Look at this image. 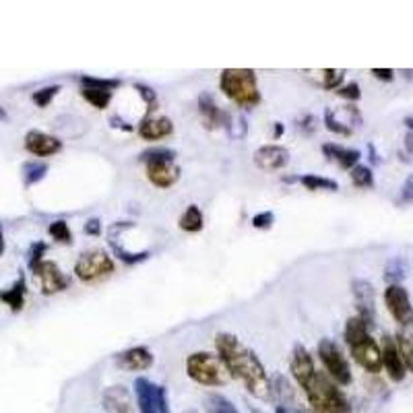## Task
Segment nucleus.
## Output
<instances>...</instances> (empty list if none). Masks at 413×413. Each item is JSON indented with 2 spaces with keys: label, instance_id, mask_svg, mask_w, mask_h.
Wrapping results in <instances>:
<instances>
[{
  "label": "nucleus",
  "instance_id": "8",
  "mask_svg": "<svg viewBox=\"0 0 413 413\" xmlns=\"http://www.w3.org/2000/svg\"><path fill=\"white\" fill-rule=\"evenodd\" d=\"M135 394H137V405L141 413H170L168 394L161 384L151 382L149 378H137Z\"/></svg>",
  "mask_w": 413,
  "mask_h": 413
},
{
  "label": "nucleus",
  "instance_id": "47",
  "mask_svg": "<svg viewBox=\"0 0 413 413\" xmlns=\"http://www.w3.org/2000/svg\"><path fill=\"white\" fill-rule=\"evenodd\" d=\"M405 147H407V153H412L413 155V133H407V137H405Z\"/></svg>",
  "mask_w": 413,
  "mask_h": 413
},
{
  "label": "nucleus",
  "instance_id": "43",
  "mask_svg": "<svg viewBox=\"0 0 413 413\" xmlns=\"http://www.w3.org/2000/svg\"><path fill=\"white\" fill-rule=\"evenodd\" d=\"M85 234L87 236H99L101 234V221H99L98 217H93V219H87V223H85Z\"/></svg>",
  "mask_w": 413,
  "mask_h": 413
},
{
  "label": "nucleus",
  "instance_id": "6",
  "mask_svg": "<svg viewBox=\"0 0 413 413\" xmlns=\"http://www.w3.org/2000/svg\"><path fill=\"white\" fill-rule=\"evenodd\" d=\"M114 273V262L110 255L101 248L85 250L75 262V275L79 277L83 283H93L103 277H110Z\"/></svg>",
  "mask_w": 413,
  "mask_h": 413
},
{
  "label": "nucleus",
  "instance_id": "15",
  "mask_svg": "<svg viewBox=\"0 0 413 413\" xmlns=\"http://www.w3.org/2000/svg\"><path fill=\"white\" fill-rule=\"evenodd\" d=\"M25 149L31 155L50 158V155H56L62 149V141L58 137L48 135V133H41V131H29L25 135Z\"/></svg>",
  "mask_w": 413,
  "mask_h": 413
},
{
  "label": "nucleus",
  "instance_id": "51",
  "mask_svg": "<svg viewBox=\"0 0 413 413\" xmlns=\"http://www.w3.org/2000/svg\"><path fill=\"white\" fill-rule=\"evenodd\" d=\"M405 126L413 133V116H407V118H405Z\"/></svg>",
  "mask_w": 413,
  "mask_h": 413
},
{
  "label": "nucleus",
  "instance_id": "1",
  "mask_svg": "<svg viewBox=\"0 0 413 413\" xmlns=\"http://www.w3.org/2000/svg\"><path fill=\"white\" fill-rule=\"evenodd\" d=\"M215 347L217 355L223 362L228 374L238 378L240 382H244L248 393L255 394L256 399H269L271 397L273 389H271V380L267 376L262 362L258 360V355L250 347H246L238 339L236 335L217 333Z\"/></svg>",
  "mask_w": 413,
  "mask_h": 413
},
{
  "label": "nucleus",
  "instance_id": "46",
  "mask_svg": "<svg viewBox=\"0 0 413 413\" xmlns=\"http://www.w3.org/2000/svg\"><path fill=\"white\" fill-rule=\"evenodd\" d=\"M110 124H112V126H116V128H120V131H126V133H131V131H133V126H131L128 122H124L120 116H112V118H110Z\"/></svg>",
  "mask_w": 413,
  "mask_h": 413
},
{
  "label": "nucleus",
  "instance_id": "3",
  "mask_svg": "<svg viewBox=\"0 0 413 413\" xmlns=\"http://www.w3.org/2000/svg\"><path fill=\"white\" fill-rule=\"evenodd\" d=\"M219 87L240 108H255L260 103V91L253 68H225L219 77Z\"/></svg>",
  "mask_w": 413,
  "mask_h": 413
},
{
  "label": "nucleus",
  "instance_id": "9",
  "mask_svg": "<svg viewBox=\"0 0 413 413\" xmlns=\"http://www.w3.org/2000/svg\"><path fill=\"white\" fill-rule=\"evenodd\" d=\"M384 304L389 312L401 327H409L413 322L412 297L403 285H389L384 290Z\"/></svg>",
  "mask_w": 413,
  "mask_h": 413
},
{
  "label": "nucleus",
  "instance_id": "33",
  "mask_svg": "<svg viewBox=\"0 0 413 413\" xmlns=\"http://www.w3.org/2000/svg\"><path fill=\"white\" fill-rule=\"evenodd\" d=\"M81 85H83V87H89V89H101V91H112V93H114V89H118L120 87V81L99 79V77H89V75H85V77H81Z\"/></svg>",
  "mask_w": 413,
  "mask_h": 413
},
{
  "label": "nucleus",
  "instance_id": "50",
  "mask_svg": "<svg viewBox=\"0 0 413 413\" xmlns=\"http://www.w3.org/2000/svg\"><path fill=\"white\" fill-rule=\"evenodd\" d=\"M4 248H6V244H4V234H2V228H0V256L4 255Z\"/></svg>",
  "mask_w": 413,
  "mask_h": 413
},
{
  "label": "nucleus",
  "instance_id": "4",
  "mask_svg": "<svg viewBox=\"0 0 413 413\" xmlns=\"http://www.w3.org/2000/svg\"><path fill=\"white\" fill-rule=\"evenodd\" d=\"M176 151L168 147H153L141 155L147 168V178L153 186L170 188L180 180V165L176 163Z\"/></svg>",
  "mask_w": 413,
  "mask_h": 413
},
{
  "label": "nucleus",
  "instance_id": "41",
  "mask_svg": "<svg viewBox=\"0 0 413 413\" xmlns=\"http://www.w3.org/2000/svg\"><path fill=\"white\" fill-rule=\"evenodd\" d=\"M273 223H275V215L271 211H262V213L253 217V225H255L256 230H269Z\"/></svg>",
  "mask_w": 413,
  "mask_h": 413
},
{
  "label": "nucleus",
  "instance_id": "35",
  "mask_svg": "<svg viewBox=\"0 0 413 413\" xmlns=\"http://www.w3.org/2000/svg\"><path fill=\"white\" fill-rule=\"evenodd\" d=\"M325 126H327L331 133H335V135H341V137H350V135H352V128H350L345 122L337 120L333 110H327V112H325Z\"/></svg>",
  "mask_w": 413,
  "mask_h": 413
},
{
  "label": "nucleus",
  "instance_id": "13",
  "mask_svg": "<svg viewBox=\"0 0 413 413\" xmlns=\"http://www.w3.org/2000/svg\"><path fill=\"white\" fill-rule=\"evenodd\" d=\"M290 163V151L281 145H265L255 151V165L265 172H277Z\"/></svg>",
  "mask_w": 413,
  "mask_h": 413
},
{
  "label": "nucleus",
  "instance_id": "20",
  "mask_svg": "<svg viewBox=\"0 0 413 413\" xmlns=\"http://www.w3.org/2000/svg\"><path fill=\"white\" fill-rule=\"evenodd\" d=\"M103 407L108 413H133L131 394L124 387H108L103 391Z\"/></svg>",
  "mask_w": 413,
  "mask_h": 413
},
{
  "label": "nucleus",
  "instance_id": "39",
  "mask_svg": "<svg viewBox=\"0 0 413 413\" xmlns=\"http://www.w3.org/2000/svg\"><path fill=\"white\" fill-rule=\"evenodd\" d=\"M48 250V244L46 242H34L31 248H29V269L38 267L41 260H44V255Z\"/></svg>",
  "mask_w": 413,
  "mask_h": 413
},
{
  "label": "nucleus",
  "instance_id": "26",
  "mask_svg": "<svg viewBox=\"0 0 413 413\" xmlns=\"http://www.w3.org/2000/svg\"><path fill=\"white\" fill-rule=\"evenodd\" d=\"M368 335H370V327H368L360 316H352V318L345 322L343 337H345V343H347V345H354L360 339L368 337Z\"/></svg>",
  "mask_w": 413,
  "mask_h": 413
},
{
  "label": "nucleus",
  "instance_id": "25",
  "mask_svg": "<svg viewBox=\"0 0 413 413\" xmlns=\"http://www.w3.org/2000/svg\"><path fill=\"white\" fill-rule=\"evenodd\" d=\"M407 277V260L403 256H393L384 267V279L389 285H401V281Z\"/></svg>",
  "mask_w": 413,
  "mask_h": 413
},
{
  "label": "nucleus",
  "instance_id": "16",
  "mask_svg": "<svg viewBox=\"0 0 413 413\" xmlns=\"http://www.w3.org/2000/svg\"><path fill=\"white\" fill-rule=\"evenodd\" d=\"M198 112L203 116V122L209 131H215V128H228L230 124V116L223 108H219L215 103V98L209 96V93H200L198 98Z\"/></svg>",
  "mask_w": 413,
  "mask_h": 413
},
{
  "label": "nucleus",
  "instance_id": "32",
  "mask_svg": "<svg viewBox=\"0 0 413 413\" xmlns=\"http://www.w3.org/2000/svg\"><path fill=\"white\" fill-rule=\"evenodd\" d=\"M48 234L54 238L56 242H62V244H71L73 242V234H71V228L64 219H56L50 223L48 228Z\"/></svg>",
  "mask_w": 413,
  "mask_h": 413
},
{
  "label": "nucleus",
  "instance_id": "21",
  "mask_svg": "<svg viewBox=\"0 0 413 413\" xmlns=\"http://www.w3.org/2000/svg\"><path fill=\"white\" fill-rule=\"evenodd\" d=\"M322 155L329 159L337 161L343 170H352L360 163V151L357 149H347V147H341V145H335V143H327L320 147Z\"/></svg>",
  "mask_w": 413,
  "mask_h": 413
},
{
  "label": "nucleus",
  "instance_id": "36",
  "mask_svg": "<svg viewBox=\"0 0 413 413\" xmlns=\"http://www.w3.org/2000/svg\"><path fill=\"white\" fill-rule=\"evenodd\" d=\"M60 91L58 85H50V87H44V89H38V91H34V96H31V101L38 106V108H46L52 99L56 98V93Z\"/></svg>",
  "mask_w": 413,
  "mask_h": 413
},
{
  "label": "nucleus",
  "instance_id": "42",
  "mask_svg": "<svg viewBox=\"0 0 413 413\" xmlns=\"http://www.w3.org/2000/svg\"><path fill=\"white\" fill-rule=\"evenodd\" d=\"M399 203H413V174L407 176V180L403 182L401 186V197H399Z\"/></svg>",
  "mask_w": 413,
  "mask_h": 413
},
{
  "label": "nucleus",
  "instance_id": "2",
  "mask_svg": "<svg viewBox=\"0 0 413 413\" xmlns=\"http://www.w3.org/2000/svg\"><path fill=\"white\" fill-rule=\"evenodd\" d=\"M304 393L308 397L312 413H350L352 405L341 393V389L335 384L329 376L318 372L312 376V380L304 387Z\"/></svg>",
  "mask_w": 413,
  "mask_h": 413
},
{
  "label": "nucleus",
  "instance_id": "29",
  "mask_svg": "<svg viewBox=\"0 0 413 413\" xmlns=\"http://www.w3.org/2000/svg\"><path fill=\"white\" fill-rule=\"evenodd\" d=\"M48 174V165L46 163H25L23 165V182L25 186H34L41 182Z\"/></svg>",
  "mask_w": 413,
  "mask_h": 413
},
{
  "label": "nucleus",
  "instance_id": "37",
  "mask_svg": "<svg viewBox=\"0 0 413 413\" xmlns=\"http://www.w3.org/2000/svg\"><path fill=\"white\" fill-rule=\"evenodd\" d=\"M320 75H322V87L325 89H339L341 83H343V77H345V73L337 71V68H325V71H320Z\"/></svg>",
  "mask_w": 413,
  "mask_h": 413
},
{
  "label": "nucleus",
  "instance_id": "18",
  "mask_svg": "<svg viewBox=\"0 0 413 413\" xmlns=\"http://www.w3.org/2000/svg\"><path fill=\"white\" fill-rule=\"evenodd\" d=\"M382 366L387 368V374H389V378L393 380V382H401L403 378H405V374H407V368H405V364H403V357L399 354V347H397V343H394L393 337H384L382 339Z\"/></svg>",
  "mask_w": 413,
  "mask_h": 413
},
{
  "label": "nucleus",
  "instance_id": "48",
  "mask_svg": "<svg viewBox=\"0 0 413 413\" xmlns=\"http://www.w3.org/2000/svg\"><path fill=\"white\" fill-rule=\"evenodd\" d=\"M283 135V124L281 122H275V128H273V137L279 138Z\"/></svg>",
  "mask_w": 413,
  "mask_h": 413
},
{
  "label": "nucleus",
  "instance_id": "53",
  "mask_svg": "<svg viewBox=\"0 0 413 413\" xmlns=\"http://www.w3.org/2000/svg\"><path fill=\"white\" fill-rule=\"evenodd\" d=\"M275 413H287V412H285V407H283V405H279Z\"/></svg>",
  "mask_w": 413,
  "mask_h": 413
},
{
  "label": "nucleus",
  "instance_id": "11",
  "mask_svg": "<svg viewBox=\"0 0 413 413\" xmlns=\"http://www.w3.org/2000/svg\"><path fill=\"white\" fill-rule=\"evenodd\" d=\"M350 350H352V355H354L355 362H357L366 372H380V368H382V352H380L378 343L374 341L370 335L364 337V339H360L354 345H350Z\"/></svg>",
  "mask_w": 413,
  "mask_h": 413
},
{
  "label": "nucleus",
  "instance_id": "12",
  "mask_svg": "<svg viewBox=\"0 0 413 413\" xmlns=\"http://www.w3.org/2000/svg\"><path fill=\"white\" fill-rule=\"evenodd\" d=\"M352 292L355 297V308H357V316L372 327L374 318H376V295H374V287L370 281L366 279H354L352 281Z\"/></svg>",
  "mask_w": 413,
  "mask_h": 413
},
{
  "label": "nucleus",
  "instance_id": "14",
  "mask_svg": "<svg viewBox=\"0 0 413 413\" xmlns=\"http://www.w3.org/2000/svg\"><path fill=\"white\" fill-rule=\"evenodd\" d=\"M116 366L122 370H128V372H143V370H149L153 366V354L149 347L137 345V347H131L126 352H120L116 355Z\"/></svg>",
  "mask_w": 413,
  "mask_h": 413
},
{
  "label": "nucleus",
  "instance_id": "5",
  "mask_svg": "<svg viewBox=\"0 0 413 413\" xmlns=\"http://www.w3.org/2000/svg\"><path fill=\"white\" fill-rule=\"evenodd\" d=\"M186 374L203 387H223L230 380L219 355L211 352H197L186 357Z\"/></svg>",
  "mask_w": 413,
  "mask_h": 413
},
{
  "label": "nucleus",
  "instance_id": "17",
  "mask_svg": "<svg viewBox=\"0 0 413 413\" xmlns=\"http://www.w3.org/2000/svg\"><path fill=\"white\" fill-rule=\"evenodd\" d=\"M290 372H292L295 382H297L302 389L312 380V376L316 374L315 360H312V355L308 354V350H306L304 345H295L294 347L292 362H290Z\"/></svg>",
  "mask_w": 413,
  "mask_h": 413
},
{
  "label": "nucleus",
  "instance_id": "49",
  "mask_svg": "<svg viewBox=\"0 0 413 413\" xmlns=\"http://www.w3.org/2000/svg\"><path fill=\"white\" fill-rule=\"evenodd\" d=\"M368 151H370V161H372V163H378L380 159H378V155H376V149H374L372 143L368 145Z\"/></svg>",
  "mask_w": 413,
  "mask_h": 413
},
{
  "label": "nucleus",
  "instance_id": "45",
  "mask_svg": "<svg viewBox=\"0 0 413 413\" xmlns=\"http://www.w3.org/2000/svg\"><path fill=\"white\" fill-rule=\"evenodd\" d=\"M372 75L376 77V79H380V81L394 79V71H391V68H372Z\"/></svg>",
  "mask_w": 413,
  "mask_h": 413
},
{
  "label": "nucleus",
  "instance_id": "23",
  "mask_svg": "<svg viewBox=\"0 0 413 413\" xmlns=\"http://www.w3.org/2000/svg\"><path fill=\"white\" fill-rule=\"evenodd\" d=\"M397 347H399V354L403 357V364L405 368L413 372V329L412 325L409 327H403L399 333H397V339H394Z\"/></svg>",
  "mask_w": 413,
  "mask_h": 413
},
{
  "label": "nucleus",
  "instance_id": "19",
  "mask_svg": "<svg viewBox=\"0 0 413 413\" xmlns=\"http://www.w3.org/2000/svg\"><path fill=\"white\" fill-rule=\"evenodd\" d=\"M174 133V124L168 116H145L138 124V135L145 141H159Z\"/></svg>",
  "mask_w": 413,
  "mask_h": 413
},
{
  "label": "nucleus",
  "instance_id": "52",
  "mask_svg": "<svg viewBox=\"0 0 413 413\" xmlns=\"http://www.w3.org/2000/svg\"><path fill=\"white\" fill-rule=\"evenodd\" d=\"M9 118V114L4 112V108H0V120H6Z\"/></svg>",
  "mask_w": 413,
  "mask_h": 413
},
{
  "label": "nucleus",
  "instance_id": "28",
  "mask_svg": "<svg viewBox=\"0 0 413 413\" xmlns=\"http://www.w3.org/2000/svg\"><path fill=\"white\" fill-rule=\"evenodd\" d=\"M205 412L207 413H240L236 409V405H234L230 399L221 397V394H209V397L205 399Z\"/></svg>",
  "mask_w": 413,
  "mask_h": 413
},
{
  "label": "nucleus",
  "instance_id": "7",
  "mask_svg": "<svg viewBox=\"0 0 413 413\" xmlns=\"http://www.w3.org/2000/svg\"><path fill=\"white\" fill-rule=\"evenodd\" d=\"M318 355H320V362L325 366V370L329 372V376L337 384H341V387L352 384L354 376H352L350 362H347V357L343 355L341 347L335 343L333 339H322L318 343Z\"/></svg>",
  "mask_w": 413,
  "mask_h": 413
},
{
  "label": "nucleus",
  "instance_id": "24",
  "mask_svg": "<svg viewBox=\"0 0 413 413\" xmlns=\"http://www.w3.org/2000/svg\"><path fill=\"white\" fill-rule=\"evenodd\" d=\"M180 230L182 232H188V234H197L203 230L205 225V219H203V211L198 209L197 205H188L186 211L182 213L180 221H178Z\"/></svg>",
  "mask_w": 413,
  "mask_h": 413
},
{
  "label": "nucleus",
  "instance_id": "22",
  "mask_svg": "<svg viewBox=\"0 0 413 413\" xmlns=\"http://www.w3.org/2000/svg\"><path fill=\"white\" fill-rule=\"evenodd\" d=\"M25 294H27V283H25V277L19 275V279L9 290L0 292V302H4L13 312H19L25 306Z\"/></svg>",
  "mask_w": 413,
  "mask_h": 413
},
{
  "label": "nucleus",
  "instance_id": "38",
  "mask_svg": "<svg viewBox=\"0 0 413 413\" xmlns=\"http://www.w3.org/2000/svg\"><path fill=\"white\" fill-rule=\"evenodd\" d=\"M228 133L232 138H242L246 137L248 133V124H246V118L244 116H230V124H228Z\"/></svg>",
  "mask_w": 413,
  "mask_h": 413
},
{
  "label": "nucleus",
  "instance_id": "10",
  "mask_svg": "<svg viewBox=\"0 0 413 413\" xmlns=\"http://www.w3.org/2000/svg\"><path fill=\"white\" fill-rule=\"evenodd\" d=\"M31 271L40 279V287L44 295H54L68 287V277L64 275L62 269L52 260H41L40 265L34 267Z\"/></svg>",
  "mask_w": 413,
  "mask_h": 413
},
{
  "label": "nucleus",
  "instance_id": "27",
  "mask_svg": "<svg viewBox=\"0 0 413 413\" xmlns=\"http://www.w3.org/2000/svg\"><path fill=\"white\" fill-rule=\"evenodd\" d=\"M297 182L304 186V188H308V190H339V184L331 180V178H322V176H316V174H302V176L297 178Z\"/></svg>",
  "mask_w": 413,
  "mask_h": 413
},
{
  "label": "nucleus",
  "instance_id": "40",
  "mask_svg": "<svg viewBox=\"0 0 413 413\" xmlns=\"http://www.w3.org/2000/svg\"><path fill=\"white\" fill-rule=\"evenodd\" d=\"M337 93L341 96V98L350 99V101H357V99L362 98V91H360V85L352 81V83H347V85H343V87H339L337 89Z\"/></svg>",
  "mask_w": 413,
  "mask_h": 413
},
{
  "label": "nucleus",
  "instance_id": "44",
  "mask_svg": "<svg viewBox=\"0 0 413 413\" xmlns=\"http://www.w3.org/2000/svg\"><path fill=\"white\" fill-rule=\"evenodd\" d=\"M300 131L304 133V135H312L315 133V128H316V118L310 114V116H304V118L300 120Z\"/></svg>",
  "mask_w": 413,
  "mask_h": 413
},
{
  "label": "nucleus",
  "instance_id": "34",
  "mask_svg": "<svg viewBox=\"0 0 413 413\" xmlns=\"http://www.w3.org/2000/svg\"><path fill=\"white\" fill-rule=\"evenodd\" d=\"M135 89H137L138 96L145 99V103H147V116H153V112L158 110L159 106L158 93H155L149 85H145V83H137Z\"/></svg>",
  "mask_w": 413,
  "mask_h": 413
},
{
  "label": "nucleus",
  "instance_id": "31",
  "mask_svg": "<svg viewBox=\"0 0 413 413\" xmlns=\"http://www.w3.org/2000/svg\"><path fill=\"white\" fill-rule=\"evenodd\" d=\"M350 172H352L350 178H352L354 186H357V188H372L374 186V174L368 165H360V163H357Z\"/></svg>",
  "mask_w": 413,
  "mask_h": 413
},
{
  "label": "nucleus",
  "instance_id": "30",
  "mask_svg": "<svg viewBox=\"0 0 413 413\" xmlns=\"http://www.w3.org/2000/svg\"><path fill=\"white\" fill-rule=\"evenodd\" d=\"M81 93H83V98L87 99L91 106H96L98 110H106L108 108V103L112 101V91H101V89H89V87H83L81 89Z\"/></svg>",
  "mask_w": 413,
  "mask_h": 413
}]
</instances>
